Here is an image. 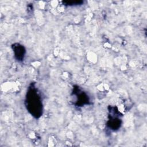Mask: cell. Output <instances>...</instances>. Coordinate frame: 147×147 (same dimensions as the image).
<instances>
[{"label": "cell", "mask_w": 147, "mask_h": 147, "mask_svg": "<svg viewBox=\"0 0 147 147\" xmlns=\"http://www.w3.org/2000/svg\"><path fill=\"white\" fill-rule=\"evenodd\" d=\"M63 3L65 6H77L81 5L83 3V1H63Z\"/></svg>", "instance_id": "5b68a950"}, {"label": "cell", "mask_w": 147, "mask_h": 147, "mask_svg": "<svg viewBox=\"0 0 147 147\" xmlns=\"http://www.w3.org/2000/svg\"><path fill=\"white\" fill-rule=\"evenodd\" d=\"M11 48L15 59L18 61H23L26 53L25 47L19 43H14L11 45Z\"/></svg>", "instance_id": "3957f363"}, {"label": "cell", "mask_w": 147, "mask_h": 147, "mask_svg": "<svg viewBox=\"0 0 147 147\" xmlns=\"http://www.w3.org/2000/svg\"><path fill=\"white\" fill-rule=\"evenodd\" d=\"M74 90H75L76 92H75L74 91H73L74 95H76V103L75 105L77 106H83L85 105H88L89 102V98L88 95L84 92L80 91L78 87H74Z\"/></svg>", "instance_id": "7a4b0ae2"}, {"label": "cell", "mask_w": 147, "mask_h": 147, "mask_svg": "<svg viewBox=\"0 0 147 147\" xmlns=\"http://www.w3.org/2000/svg\"><path fill=\"white\" fill-rule=\"evenodd\" d=\"M25 106L29 113L36 118H40L42 114L43 105L41 96L34 84H31L26 92Z\"/></svg>", "instance_id": "6da1fadb"}, {"label": "cell", "mask_w": 147, "mask_h": 147, "mask_svg": "<svg viewBox=\"0 0 147 147\" xmlns=\"http://www.w3.org/2000/svg\"><path fill=\"white\" fill-rule=\"evenodd\" d=\"M121 125V122L120 119L117 118L116 117L113 118L109 119L107 123V125L111 130H118Z\"/></svg>", "instance_id": "277c9868"}]
</instances>
